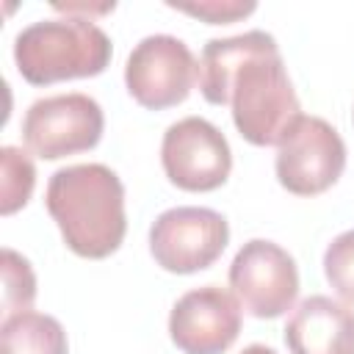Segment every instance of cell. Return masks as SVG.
I'll use <instances>...</instances> for the list:
<instances>
[{
	"label": "cell",
	"instance_id": "obj_1",
	"mask_svg": "<svg viewBox=\"0 0 354 354\" xmlns=\"http://www.w3.org/2000/svg\"><path fill=\"white\" fill-rule=\"evenodd\" d=\"M44 205L64 243L80 257L102 260L124 241V185L105 163H75L53 171Z\"/></svg>",
	"mask_w": 354,
	"mask_h": 354
},
{
	"label": "cell",
	"instance_id": "obj_2",
	"mask_svg": "<svg viewBox=\"0 0 354 354\" xmlns=\"http://www.w3.org/2000/svg\"><path fill=\"white\" fill-rule=\"evenodd\" d=\"M19 75L33 86L94 77L111 61V39L94 19L64 14L30 22L14 39Z\"/></svg>",
	"mask_w": 354,
	"mask_h": 354
},
{
	"label": "cell",
	"instance_id": "obj_3",
	"mask_svg": "<svg viewBox=\"0 0 354 354\" xmlns=\"http://www.w3.org/2000/svg\"><path fill=\"white\" fill-rule=\"evenodd\" d=\"M227 105L238 133L254 147H271L299 122L301 105L277 50L249 58L227 83Z\"/></svg>",
	"mask_w": 354,
	"mask_h": 354
},
{
	"label": "cell",
	"instance_id": "obj_4",
	"mask_svg": "<svg viewBox=\"0 0 354 354\" xmlns=\"http://www.w3.org/2000/svg\"><path fill=\"white\" fill-rule=\"evenodd\" d=\"M105 127L102 108L83 91L53 94L30 102L22 119V141L44 160L86 152L100 144Z\"/></svg>",
	"mask_w": 354,
	"mask_h": 354
},
{
	"label": "cell",
	"instance_id": "obj_5",
	"mask_svg": "<svg viewBox=\"0 0 354 354\" xmlns=\"http://www.w3.org/2000/svg\"><path fill=\"white\" fill-rule=\"evenodd\" d=\"M199 80V64L188 44L171 33L144 36L127 55L124 86L130 97L149 108L163 111L180 105Z\"/></svg>",
	"mask_w": 354,
	"mask_h": 354
},
{
	"label": "cell",
	"instance_id": "obj_6",
	"mask_svg": "<svg viewBox=\"0 0 354 354\" xmlns=\"http://www.w3.org/2000/svg\"><path fill=\"white\" fill-rule=\"evenodd\" d=\"M227 241L230 224L213 207H169L149 227V252L171 274H194L213 266Z\"/></svg>",
	"mask_w": 354,
	"mask_h": 354
},
{
	"label": "cell",
	"instance_id": "obj_7",
	"mask_svg": "<svg viewBox=\"0 0 354 354\" xmlns=\"http://www.w3.org/2000/svg\"><path fill=\"white\" fill-rule=\"evenodd\" d=\"M277 180L296 196H315L332 188L346 169V144L321 116H299L277 147Z\"/></svg>",
	"mask_w": 354,
	"mask_h": 354
},
{
	"label": "cell",
	"instance_id": "obj_8",
	"mask_svg": "<svg viewBox=\"0 0 354 354\" xmlns=\"http://www.w3.org/2000/svg\"><path fill=\"white\" fill-rule=\"evenodd\" d=\"M230 288L254 318H279L299 296L296 260L274 241H246L230 263Z\"/></svg>",
	"mask_w": 354,
	"mask_h": 354
},
{
	"label": "cell",
	"instance_id": "obj_9",
	"mask_svg": "<svg viewBox=\"0 0 354 354\" xmlns=\"http://www.w3.org/2000/svg\"><path fill=\"white\" fill-rule=\"evenodd\" d=\"M160 163L166 177L183 191H213L227 183L232 152L224 133L202 119L185 116L163 133Z\"/></svg>",
	"mask_w": 354,
	"mask_h": 354
},
{
	"label": "cell",
	"instance_id": "obj_10",
	"mask_svg": "<svg viewBox=\"0 0 354 354\" xmlns=\"http://www.w3.org/2000/svg\"><path fill=\"white\" fill-rule=\"evenodd\" d=\"M241 332V304L218 285L183 293L169 315L171 343L183 354H224Z\"/></svg>",
	"mask_w": 354,
	"mask_h": 354
},
{
	"label": "cell",
	"instance_id": "obj_11",
	"mask_svg": "<svg viewBox=\"0 0 354 354\" xmlns=\"http://www.w3.org/2000/svg\"><path fill=\"white\" fill-rule=\"evenodd\" d=\"M290 354H354V307L332 296H307L285 324Z\"/></svg>",
	"mask_w": 354,
	"mask_h": 354
},
{
	"label": "cell",
	"instance_id": "obj_12",
	"mask_svg": "<svg viewBox=\"0 0 354 354\" xmlns=\"http://www.w3.org/2000/svg\"><path fill=\"white\" fill-rule=\"evenodd\" d=\"M277 39L266 30H246L241 36L210 39L199 55V88L202 97L213 105H227L230 77L254 55L277 50Z\"/></svg>",
	"mask_w": 354,
	"mask_h": 354
},
{
	"label": "cell",
	"instance_id": "obj_13",
	"mask_svg": "<svg viewBox=\"0 0 354 354\" xmlns=\"http://www.w3.org/2000/svg\"><path fill=\"white\" fill-rule=\"evenodd\" d=\"M0 354H69V340L58 318L25 310L3 318Z\"/></svg>",
	"mask_w": 354,
	"mask_h": 354
},
{
	"label": "cell",
	"instance_id": "obj_14",
	"mask_svg": "<svg viewBox=\"0 0 354 354\" xmlns=\"http://www.w3.org/2000/svg\"><path fill=\"white\" fill-rule=\"evenodd\" d=\"M0 163H3V183H0V213L11 216L14 210L25 207L33 185H36V169L33 160L28 158V152H22L19 147H3L0 149Z\"/></svg>",
	"mask_w": 354,
	"mask_h": 354
},
{
	"label": "cell",
	"instance_id": "obj_15",
	"mask_svg": "<svg viewBox=\"0 0 354 354\" xmlns=\"http://www.w3.org/2000/svg\"><path fill=\"white\" fill-rule=\"evenodd\" d=\"M36 299V277L30 263L14 249H3V318L25 313Z\"/></svg>",
	"mask_w": 354,
	"mask_h": 354
},
{
	"label": "cell",
	"instance_id": "obj_16",
	"mask_svg": "<svg viewBox=\"0 0 354 354\" xmlns=\"http://www.w3.org/2000/svg\"><path fill=\"white\" fill-rule=\"evenodd\" d=\"M324 274L335 293L354 304V230L340 232L324 252Z\"/></svg>",
	"mask_w": 354,
	"mask_h": 354
},
{
	"label": "cell",
	"instance_id": "obj_17",
	"mask_svg": "<svg viewBox=\"0 0 354 354\" xmlns=\"http://www.w3.org/2000/svg\"><path fill=\"white\" fill-rule=\"evenodd\" d=\"M169 8H177L183 14H191V17H199L210 25H227V22H235L246 14H252L257 8V3L252 0H199V3H174L169 0Z\"/></svg>",
	"mask_w": 354,
	"mask_h": 354
},
{
	"label": "cell",
	"instance_id": "obj_18",
	"mask_svg": "<svg viewBox=\"0 0 354 354\" xmlns=\"http://www.w3.org/2000/svg\"><path fill=\"white\" fill-rule=\"evenodd\" d=\"M241 354H277L271 346H263V343H252V346H246Z\"/></svg>",
	"mask_w": 354,
	"mask_h": 354
}]
</instances>
